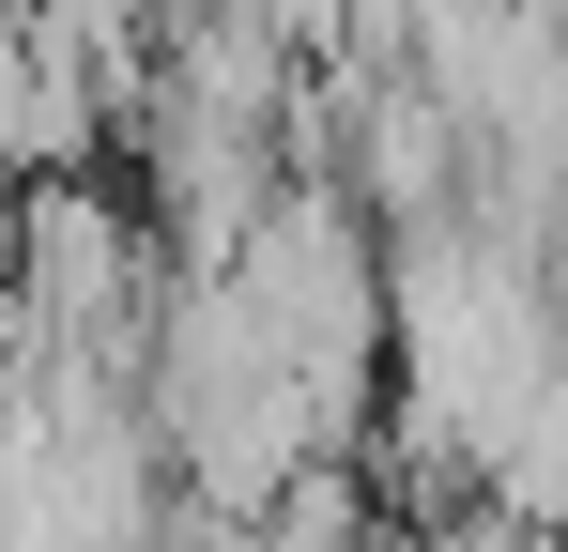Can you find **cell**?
Instances as JSON below:
<instances>
[{"mask_svg":"<svg viewBox=\"0 0 568 552\" xmlns=\"http://www.w3.org/2000/svg\"><path fill=\"white\" fill-rule=\"evenodd\" d=\"M476 507H507L523 538H568V368L507 415V446H491V491Z\"/></svg>","mask_w":568,"mask_h":552,"instance_id":"obj_1","label":"cell"}]
</instances>
